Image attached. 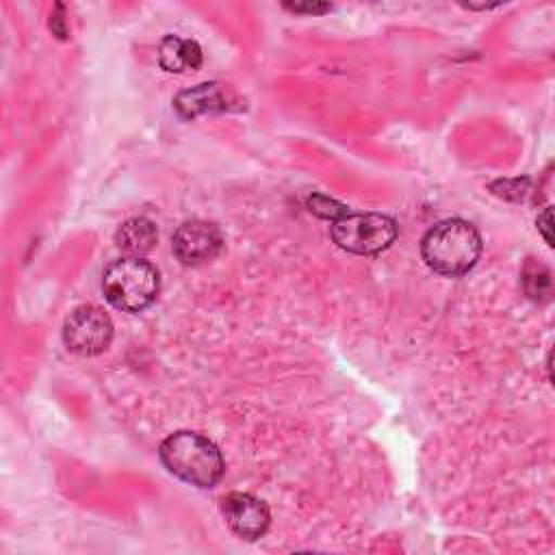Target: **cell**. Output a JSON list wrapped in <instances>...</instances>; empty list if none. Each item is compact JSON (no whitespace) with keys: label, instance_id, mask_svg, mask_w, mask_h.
Wrapping results in <instances>:
<instances>
[{"label":"cell","instance_id":"obj_4","mask_svg":"<svg viewBox=\"0 0 555 555\" xmlns=\"http://www.w3.org/2000/svg\"><path fill=\"white\" fill-rule=\"evenodd\" d=\"M397 221L382 212H347L332 221V241L358 256H375L388 249L397 238Z\"/></svg>","mask_w":555,"mask_h":555},{"label":"cell","instance_id":"obj_11","mask_svg":"<svg viewBox=\"0 0 555 555\" xmlns=\"http://www.w3.org/2000/svg\"><path fill=\"white\" fill-rule=\"evenodd\" d=\"M522 286L531 299H542L551 291V273L544 264L529 258L522 267Z\"/></svg>","mask_w":555,"mask_h":555},{"label":"cell","instance_id":"obj_3","mask_svg":"<svg viewBox=\"0 0 555 555\" xmlns=\"http://www.w3.org/2000/svg\"><path fill=\"white\" fill-rule=\"evenodd\" d=\"M160 288L158 269L143 258L124 256L113 260L102 275L106 301L121 312H141L156 301Z\"/></svg>","mask_w":555,"mask_h":555},{"label":"cell","instance_id":"obj_1","mask_svg":"<svg viewBox=\"0 0 555 555\" xmlns=\"http://www.w3.org/2000/svg\"><path fill=\"white\" fill-rule=\"evenodd\" d=\"M421 256L434 273L457 278L477 264L481 256V236L466 219H444L425 232Z\"/></svg>","mask_w":555,"mask_h":555},{"label":"cell","instance_id":"obj_13","mask_svg":"<svg viewBox=\"0 0 555 555\" xmlns=\"http://www.w3.org/2000/svg\"><path fill=\"white\" fill-rule=\"evenodd\" d=\"M284 9H286V11H293V13L319 15V13H325V11H330L332 7H330V4H325V2H295V4L286 2V4H284Z\"/></svg>","mask_w":555,"mask_h":555},{"label":"cell","instance_id":"obj_15","mask_svg":"<svg viewBox=\"0 0 555 555\" xmlns=\"http://www.w3.org/2000/svg\"><path fill=\"white\" fill-rule=\"evenodd\" d=\"M535 223H538V230L542 232L546 245H553V236H551V208L548 206L538 215Z\"/></svg>","mask_w":555,"mask_h":555},{"label":"cell","instance_id":"obj_2","mask_svg":"<svg viewBox=\"0 0 555 555\" xmlns=\"http://www.w3.org/2000/svg\"><path fill=\"white\" fill-rule=\"evenodd\" d=\"M158 455L173 477L197 488L217 486L225 473L217 444L197 431L182 429L167 436L158 447Z\"/></svg>","mask_w":555,"mask_h":555},{"label":"cell","instance_id":"obj_9","mask_svg":"<svg viewBox=\"0 0 555 555\" xmlns=\"http://www.w3.org/2000/svg\"><path fill=\"white\" fill-rule=\"evenodd\" d=\"M158 241L156 225L147 217H132L124 221L115 232V245L124 256L143 258L154 249Z\"/></svg>","mask_w":555,"mask_h":555},{"label":"cell","instance_id":"obj_7","mask_svg":"<svg viewBox=\"0 0 555 555\" xmlns=\"http://www.w3.org/2000/svg\"><path fill=\"white\" fill-rule=\"evenodd\" d=\"M221 514L225 525L241 540H258L271 522L267 503L247 492H230L221 499Z\"/></svg>","mask_w":555,"mask_h":555},{"label":"cell","instance_id":"obj_6","mask_svg":"<svg viewBox=\"0 0 555 555\" xmlns=\"http://www.w3.org/2000/svg\"><path fill=\"white\" fill-rule=\"evenodd\" d=\"M171 249L182 264L197 267L219 256L223 249V234L212 221L186 219L173 232Z\"/></svg>","mask_w":555,"mask_h":555},{"label":"cell","instance_id":"obj_12","mask_svg":"<svg viewBox=\"0 0 555 555\" xmlns=\"http://www.w3.org/2000/svg\"><path fill=\"white\" fill-rule=\"evenodd\" d=\"M308 208L312 215H317L321 219H330V221H336L338 217L349 212V208L345 204H340L327 195H321V193H312L308 197Z\"/></svg>","mask_w":555,"mask_h":555},{"label":"cell","instance_id":"obj_8","mask_svg":"<svg viewBox=\"0 0 555 555\" xmlns=\"http://www.w3.org/2000/svg\"><path fill=\"white\" fill-rule=\"evenodd\" d=\"M173 108L182 119H195L204 113H225L238 111L241 102L228 85L221 82H202L191 89H184L176 95Z\"/></svg>","mask_w":555,"mask_h":555},{"label":"cell","instance_id":"obj_14","mask_svg":"<svg viewBox=\"0 0 555 555\" xmlns=\"http://www.w3.org/2000/svg\"><path fill=\"white\" fill-rule=\"evenodd\" d=\"M527 182H529L527 178H522V180L516 178V180H512V184H516V189H512V191H499L496 195H501V197H505V199H520L522 195L518 193V186H522V184H527ZM492 186H496V189H499V186H501V189H507V186H509V180H499V182H494Z\"/></svg>","mask_w":555,"mask_h":555},{"label":"cell","instance_id":"obj_5","mask_svg":"<svg viewBox=\"0 0 555 555\" xmlns=\"http://www.w3.org/2000/svg\"><path fill=\"white\" fill-rule=\"evenodd\" d=\"M113 340L111 317L91 304L74 308L63 323V343L78 356H95L108 349Z\"/></svg>","mask_w":555,"mask_h":555},{"label":"cell","instance_id":"obj_10","mask_svg":"<svg viewBox=\"0 0 555 555\" xmlns=\"http://www.w3.org/2000/svg\"><path fill=\"white\" fill-rule=\"evenodd\" d=\"M202 48L193 39H182L176 35H167L160 39L158 46V63L165 72H186V69H197L202 65Z\"/></svg>","mask_w":555,"mask_h":555}]
</instances>
